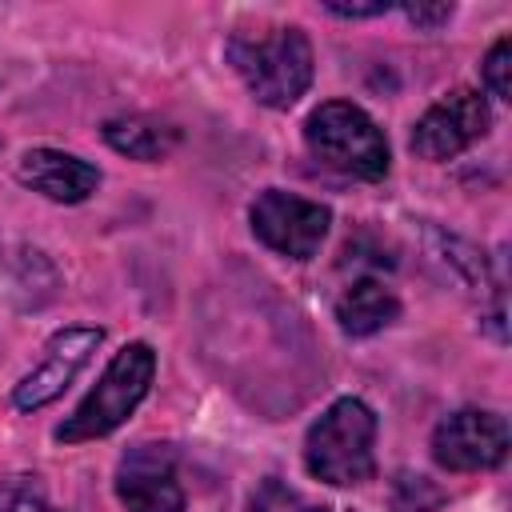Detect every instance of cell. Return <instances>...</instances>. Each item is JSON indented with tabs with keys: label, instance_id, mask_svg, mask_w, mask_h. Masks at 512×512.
<instances>
[{
	"label": "cell",
	"instance_id": "obj_1",
	"mask_svg": "<svg viewBox=\"0 0 512 512\" xmlns=\"http://www.w3.org/2000/svg\"><path fill=\"white\" fill-rule=\"evenodd\" d=\"M228 64L244 88L268 108H292L312 84V44L296 24H276L260 32H232L224 44Z\"/></svg>",
	"mask_w": 512,
	"mask_h": 512
},
{
	"label": "cell",
	"instance_id": "obj_2",
	"mask_svg": "<svg viewBox=\"0 0 512 512\" xmlns=\"http://www.w3.org/2000/svg\"><path fill=\"white\" fill-rule=\"evenodd\" d=\"M304 468L336 488L364 484L376 468V412L356 400H332L304 436Z\"/></svg>",
	"mask_w": 512,
	"mask_h": 512
},
{
	"label": "cell",
	"instance_id": "obj_3",
	"mask_svg": "<svg viewBox=\"0 0 512 512\" xmlns=\"http://www.w3.org/2000/svg\"><path fill=\"white\" fill-rule=\"evenodd\" d=\"M152 376H156V352L144 340L124 344L108 360V368L96 380V388L76 404V412L64 424H56L52 436L60 444H84V440H96V436L116 432L136 412V404L148 396Z\"/></svg>",
	"mask_w": 512,
	"mask_h": 512
},
{
	"label": "cell",
	"instance_id": "obj_4",
	"mask_svg": "<svg viewBox=\"0 0 512 512\" xmlns=\"http://www.w3.org/2000/svg\"><path fill=\"white\" fill-rule=\"evenodd\" d=\"M304 144L324 168L340 176L380 180L388 172V140L376 120L352 100H324L320 108H312V116L304 120Z\"/></svg>",
	"mask_w": 512,
	"mask_h": 512
},
{
	"label": "cell",
	"instance_id": "obj_5",
	"mask_svg": "<svg viewBox=\"0 0 512 512\" xmlns=\"http://www.w3.org/2000/svg\"><path fill=\"white\" fill-rule=\"evenodd\" d=\"M248 220H252V232L280 256H292V260H312L328 236V224H332V212L320 204V200H304V196H292V192H280V188H264L252 208H248Z\"/></svg>",
	"mask_w": 512,
	"mask_h": 512
},
{
	"label": "cell",
	"instance_id": "obj_6",
	"mask_svg": "<svg viewBox=\"0 0 512 512\" xmlns=\"http://www.w3.org/2000/svg\"><path fill=\"white\" fill-rule=\"evenodd\" d=\"M492 128L488 100L476 88L444 92L412 128V152L420 160H452Z\"/></svg>",
	"mask_w": 512,
	"mask_h": 512
},
{
	"label": "cell",
	"instance_id": "obj_7",
	"mask_svg": "<svg viewBox=\"0 0 512 512\" xmlns=\"http://www.w3.org/2000/svg\"><path fill=\"white\" fill-rule=\"evenodd\" d=\"M100 340H104V332H100V328H88V324L60 328V332L44 344L40 360L16 380L12 404H16L20 412H36V408L52 404V400L76 380V372L92 360V352L100 348Z\"/></svg>",
	"mask_w": 512,
	"mask_h": 512
},
{
	"label": "cell",
	"instance_id": "obj_8",
	"mask_svg": "<svg viewBox=\"0 0 512 512\" xmlns=\"http://www.w3.org/2000/svg\"><path fill=\"white\" fill-rule=\"evenodd\" d=\"M432 456L448 472L496 468L508 456V424L488 408H460L436 424Z\"/></svg>",
	"mask_w": 512,
	"mask_h": 512
},
{
	"label": "cell",
	"instance_id": "obj_9",
	"mask_svg": "<svg viewBox=\"0 0 512 512\" xmlns=\"http://www.w3.org/2000/svg\"><path fill=\"white\" fill-rule=\"evenodd\" d=\"M116 496L128 512H184L176 456L168 444H136L120 456Z\"/></svg>",
	"mask_w": 512,
	"mask_h": 512
},
{
	"label": "cell",
	"instance_id": "obj_10",
	"mask_svg": "<svg viewBox=\"0 0 512 512\" xmlns=\"http://www.w3.org/2000/svg\"><path fill=\"white\" fill-rule=\"evenodd\" d=\"M16 176H20V184H28L32 192H40L56 204H80L100 184L96 164H88L72 152H56V148H28L16 164Z\"/></svg>",
	"mask_w": 512,
	"mask_h": 512
},
{
	"label": "cell",
	"instance_id": "obj_11",
	"mask_svg": "<svg viewBox=\"0 0 512 512\" xmlns=\"http://www.w3.org/2000/svg\"><path fill=\"white\" fill-rule=\"evenodd\" d=\"M396 316H400V300L392 296V288H384L372 276L352 280L336 300V324L348 336H372V332L388 328Z\"/></svg>",
	"mask_w": 512,
	"mask_h": 512
},
{
	"label": "cell",
	"instance_id": "obj_12",
	"mask_svg": "<svg viewBox=\"0 0 512 512\" xmlns=\"http://www.w3.org/2000/svg\"><path fill=\"white\" fill-rule=\"evenodd\" d=\"M104 140L128 160H164L176 148L180 132L152 116H112L104 120Z\"/></svg>",
	"mask_w": 512,
	"mask_h": 512
},
{
	"label": "cell",
	"instance_id": "obj_13",
	"mask_svg": "<svg viewBox=\"0 0 512 512\" xmlns=\"http://www.w3.org/2000/svg\"><path fill=\"white\" fill-rule=\"evenodd\" d=\"M440 504H444V492L428 476H420V472L396 476V484H392V508L396 512H436Z\"/></svg>",
	"mask_w": 512,
	"mask_h": 512
},
{
	"label": "cell",
	"instance_id": "obj_14",
	"mask_svg": "<svg viewBox=\"0 0 512 512\" xmlns=\"http://www.w3.org/2000/svg\"><path fill=\"white\" fill-rule=\"evenodd\" d=\"M0 512H60L36 476H8L0 484Z\"/></svg>",
	"mask_w": 512,
	"mask_h": 512
},
{
	"label": "cell",
	"instance_id": "obj_15",
	"mask_svg": "<svg viewBox=\"0 0 512 512\" xmlns=\"http://www.w3.org/2000/svg\"><path fill=\"white\" fill-rule=\"evenodd\" d=\"M508 72H512V40L500 36V40L488 48V56H484V88H488L496 100H508V92H512Z\"/></svg>",
	"mask_w": 512,
	"mask_h": 512
},
{
	"label": "cell",
	"instance_id": "obj_16",
	"mask_svg": "<svg viewBox=\"0 0 512 512\" xmlns=\"http://www.w3.org/2000/svg\"><path fill=\"white\" fill-rule=\"evenodd\" d=\"M292 508H296V496L280 480H264L248 504V512H292Z\"/></svg>",
	"mask_w": 512,
	"mask_h": 512
},
{
	"label": "cell",
	"instance_id": "obj_17",
	"mask_svg": "<svg viewBox=\"0 0 512 512\" xmlns=\"http://www.w3.org/2000/svg\"><path fill=\"white\" fill-rule=\"evenodd\" d=\"M400 12L416 24V28H428V32H436L440 24H448L452 20V4H424V0H416V4H400Z\"/></svg>",
	"mask_w": 512,
	"mask_h": 512
},
{
	"label": "cell",
	"instance_id": "obj_18",
	"mask_svg": "<svg viewBox=\"0 0 512 512\" xmlns=\"http://www.w3.org/2000/svg\"><path fill=\"white\" fill-rule=\"evenodd\" d=\"M332 16H344V20H360V16H384L392 4L388 0H376V4H336V0H328L324 4Z\"/></svg>",
	"mask_w": 512,
	"mask_h": 512
},
{
	"label": "cell",
	"instance_id": "obj_19",
	"mask_svg": "<svg viewBox=\"0 0 512 512\" xmlns=\"http://www.w3.org/2000/svg\"><path fill=\"white\" fill-rule=\"evenodd\" d=\"M308 512H344V508H308Z\"/></svg>",
	"mask_w": 512,
	"mask_h": 512
}]
</instances>
